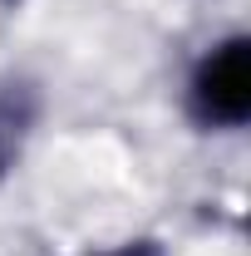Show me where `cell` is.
Wrapping results in <instances>:
<instances>
[{
	"mask_svg": "<svg viewBox=\"0 0 251 256\" xmlns=\"http://www.w3.org/2000/svg\"><path fill=\"white\" fill-rule=\"evenodd\" d=\"M182 108L202 133H236L251 118V34H222L207 44L182 84Z\"/></svg>",
	"mask_w": 251,
	"mask_h": 256,
	"instance_id": "cell-1",
	"label": "cell"
},
{
	"mask_svg": "<svg viewBox=\"0 0 251 256\" xmlns=\"http://www.w3.org/2000/svg\"><path fill=\"white\" fill-rule=\"evenodd\" d=\"M94 256H168V252H162V242H148V236H138V242H118V246H108V252H94Z\"/></svg>",
	"mask_w": 251,
	"mask_h": 256,
	"instance_id": "cell-3",
	"label": "cell"
},
{
	"mask_svg": "<svg viewBox=\"0 0 251 256\" xmlns=\"http://www.w3.org/2000/svg\"><path fill=\"white\" fill-rule=\"evenodd\" d=\"M5 5H20V0H5Z\"/></svg>",
	"mask_w": 251,
	"mask_h": 256,
	"instance_id": "cell-4",
	"label": "cell"
},
{
	"mask_svg": "<svg viewBox=\"0 0 251 256\" xmlns=\"http://www.w3.org/2000/svg\"><path fill=\"white\" fill-rule=\"evenodd\" d=\"M34 124H40V89L25 74H0V182L25 158Z\"/></svg>",
	"mask_w": 251,
	"mask_h": 256,
	"instance_id": "cell-2",
	"label": "cell"
}]
</instances>
